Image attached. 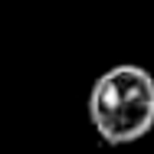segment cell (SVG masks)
<instances>
[{"instance_id": "cell-1", "label": "cell", "mask_w": 154, "mask_h": 154, "mask_svg": "<svg viewBox=\"0 0 154 154\" xmlns=\"http://www.w3.org/2000/svg\"><path fill=\"white\" fill-rule=\"evenodd\" d=\"M89 122L112 148L141 141L154 128V75L134 62L105 69L89 92Z\"/></svg>"}]
</instances>
